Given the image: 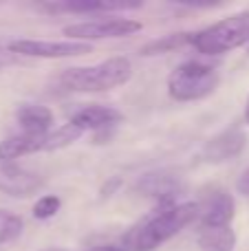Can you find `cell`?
I'll list each match as a JSON object with an SVG mask.
<instances>
[{
    "mask_svg": "<svg viewBox=\"0 0 249 251\" xmlns=\"http://www.w3.org/2000/svg\"><path fill=\"white\" fill-rule=\"evenodd\" d=\"M249 42V11L234 13L216 25L194 33V47L205 55H221Z\"/></svg>",
    "mask_w": 249,
    "mask_h": 251,
    "instance_id": "obj_3",
    "label": "cell"
},
{
    "mask_svg": "<svg viewBox=\"0 0 249 251\" xmlns=\"http://www.w3.org/2000/svg\"><path fill=\"white\" fill-rule=\"evenodd\" d=\"M192 42H194V33H170V35H163V38L144 44V47H141V55H146V57L161 55V53L174 51V49H181Z\"/></svg>",
    "mask_w": 249,
    "mask_h": 251,
    "instance_id": "obj_16",
    "label": "cell"
},
{
    "mask_svg": "<svg viewBox=\"0 0 249 251\" xmlns=\"http://www.w3.org/2000/svg\"><path fill=\"white\" fill-rule=\"evenodd\" d=\"M18 122L25 132H49L53 124V113L47 106L26 104L18 110Z\"/></svg>",
    "mask_w": 249,
    "mask_h": 251,
    "instance_id": "obj_15",
    "label": "cell"
},
{
    "mask_svg": "<svg viewBox=\"0 0 249 251\" xmlns=\"http://www.w3.org/2000/svg\"><path fill=\"white\" fill-rule=\"evenodd\" d=\"M247 53H249V49H247Z\"/></svg>",
    "mask_w": 249,
    "mask_h": 251,
    "instance_id": "obj_24",
    "label": "cell"
},
{
    "mask_svg": "<svg viewBox=\"0 0 249 251\" xmlns=\"http://www.w3.org/2000/svg\"><path fill=\"white\" fill-rule=\"evenodd\" d=\"M42 187V178L29 170L16 165L13 161L0 159V192L16 199H26Z\"/></svg>",
    "mask_w": 249,
    "mask_h": 251,
    "instance_id": "obj_7",
    "label": "cell"
},
{
    "mask_svg": "<svg viewBox=\"0 0 249 251\" xmlns=\"http://www.w3.org/2000/svg\"><path fill=\"white\" fill-rule=\"evenodd\" d=\"M9 51L18 55L29 57H49V60H62V57H75L91 53L88 42H51V40H13L9 42Z\"/></svg>",
    "mask_w": 249,
    "mask_h": 251,
    "instance_id": "obj_6",
    "label": "cell"
},
{
    "mask_svg": "<svg viewBox=\"0 0 249 251\" xmlns=\"http://www.w3.org/2000/svg\"><path fill=\"white\" fill-rule=\"evenodd\" d=\"M47 134L49 132H25V130H22L20 134H13V137L4 139V141L0 143V159L13 161L25 154H31V152L44 150Z\"/></svg>",
    "mask_w": 249,
    "mask_h": 251,
    "instance_id": "obj_11",
    "label": "cell"
},
{
    "mask_svg": "<svg viewBox=\"0 0 249 251\" xmlns=\"http://www.w3.org/2000/svg\"><path fill=\"white\" fill-rule=\"evenodd\" d=\"M119 185H122V181H119V178H113L108 185H104V190H101V192H104V196H110V194H113V190H117Z\"/></svg>",
    "mask_w": 249,
    "mask_h": 251,
    "instance_id": "obj_21",
    "label": "cell"
},
{
    "mask_svg": "<svg viewBox=\"0 0 249 251\" xmlns=\"http://www.w3.org/2000/svg\"><path fill=\"white\" fill-rule=\"evenodd\" d=\"M139 192H144L146 196L152 199H161V201H172L174 194L181 190V183L174 176H166V174H148L139 181Z\"/></svg>",
    "mask_w": 249,
    "mask_h": 251,
    "instance_id": "obj_13",
    "label": "cell"
},
{
    "mask_svg": "<svg viewBox=\"0 0 249 251\" xmlns=\"http://www.w3.org/2000/svg\"><path fill=\"white\" fill-rule=\"evenodd\" d=\"M199 209L203 227H225L234 218V199L225 192H214Z\"/></svg>",
    "mask_w": 249,
    "mask_h": 251,
    "instance_id": "obj_10",
    "label": "cell"
},
{
    "mask_svg": "<svg viewBox=\"0 0 249 251\" xmlns=\"http://www.w3.org/2000/svg\"><path fill=\"white\" fill-rule=\"evenodd\" d=\"M199 205L197 203H181L166 207L161 212H154L152 216H148L141 225H137L135 229L128 234V249L132 251H152L159 245H163L166 240H170L172 236H176L185 225L194 221L199 216Z\"/></svg>",
    "mask_w": 249,
    "mask_h": 251,
    "instance_id": "obj_1",
    "label": "cell"
},
{
    "mask_svg": "<svg viewBox=\"0 0 249 251\" xmlns=\"http://www.w3.org/2000/svg\"><path fill=\"white\" fill-rule=\"evenodd\" d=\"M60 199L57 196H42L38 203L33 205V216L40 218V221H47V218H53L57 212H60Z\"/></svg>",
    "mask_w": 249,
    "mask_h": 251,
    "instance_id": "obj_19",
    "label": "cell"
},
{
    "mask_svg": "<svg viewBox=\"0 0 249 251\" xmlns=\"http://www.w3.org/2000/svg\"><path fill=\"white\" fill-rule=\"evenodd\" d=\"M199 247H201V251H234L236 234L229 225L203 227L201 234H199Z\"/></svg>",
    "mask_w": 249,
    "mask_h": 251,
    "instance_id": "obj_14",
    "label": "cell"
},
{
    "mask_svg": "<svg viewBox=\"0 0 249 251\" xmlns=\"http://www.w3.org/2000/svg\"><path fill=\"white\" fill-rule=\"evenodd\" d=\"M219 86V75L212 66L201 62H183L168 77V93L176 101L203 100Z\"/></svg>",
    "mask_w": 249,
    "mask_h": 251,
    "instance_id": "obj_4",
    "label": "cell"
},
{
    "mask_svg": "<svg viewBox=\"0 0 249 251\" xmlns=\"http://www.w3.org/2000/svg\"><path fill=\"white\" fill-rule=\"evenodd\" d=\"M141 0H60L44 4L47 11H73V13H95V11H126L139 9Z\"/></svg>",
    "mask_w": 249,
    "mask_h": 251,
    "instance_id": "obj_8",
    "label": "cell"
},
{
    "mask_svg": "<svg viewBox=\"0 0 249 251\" xmlns=\"http://www.w3.org/2000/svg\"><path fill=\"white\" fill-rule=\"evenodd\" d=\"M86 251H126L124 247H117V245H100V247H91Z\"/></svg>",
    "mask_w": 249,
    "mask_h": 251,
    "instance_id": "obj_22",
    "label": "cell"
},
{
    "mask_svg": "<svg viewBox=\"0 0 249 251\" xmlns=\"http://www.w3.org/2000/svg\"><path fill=\"white\" fill-rule=\"evenodd\" d=\"M141 31V22L130 18H97L64 26V35L77 40H104V38H126Z\"/></svg>",
    "mask_w": 249,
    "mask_h": 251,
    "instance_id": "obj_5",
    "label": "cell"
},
{
    "mask_svg": "<svg viewBox=\"0 0 249 251\" xmlns=\"http://www.w3.org/2000/svg\"><path fill=\"white\" fill-rule=\"evenodd\" d=\"M245 119H247V124H249V100H247V106H245Z\"/></svg>",
    "mask_w": 249,
    "mask_h": 251,
    "instance_id": "obj_23",
    "label": "cell"
},
{
    "mask_svg": "<svg viewBox=\"0 0 249 251\" xmlns=\"http://www.w3.org/2000/svg\"><path fill=\"white\" fill-rule=\"evenodd\" d=\"M79 130H104L110 128L117 122H122V113L110 106H100V104H93L86 106V108L77 110L71 119Z\"/></svg>",
    "mask_w": 249,
    "mask_h": 251,
    "instance_id": "obj_12",
    "label": "cell"
},
{
    "mask_svg": "<svg viewBox=\"0 0 249 251\" xmlns=\"http://www.w3.org/2000/svg\"><path fill=\"white\" fill-rule=\"evenodd\" d=\"M243 146H245V134L241 130L232 128V130H225V132L212 137L205 143V148H203V156L210 163H223V161H229L241 154Z\"/></svg>",
    "mask_w": 249,
    "mask_h": 251,
    "instance_id": "obj_9",
    "label": "cell"
},
{
    "mask_svg": "<svg viewBox=\"0 0 249 251\" xmlns=\"http://www.w3.org/2000/svg\"><path fill=\"white\" fill-rule=\"evenodd\" d=\"M22 231V218L13 212L0 209V245L11 243Z\"/></svg>",
    "mask_w": 249,
    "mask_h": 251,
    "instance_id": "obj_18",
    "label": "cell"
},
{
    "mask_svg": "<svg viewBox=\"0 0 249 251\" xmlns=\"http://www.w3.org/2000/svg\"><path fill=\"white\" fill-rule=\"evenodd\" d=\"M84 130H79L77 126L73 122L60 126V128H55L53 132L47 134V141H44V150L51 152V150H62V148L71 146V143H75L79 137H82Z\"/></svg>",
    "mask_w": 249,
    "mask_h": 251,
    "instance_id": "obj_17",
    "label": "cell"
},
{
    "mask_svg": "<svg viewBox=\"0 0 249 251\" xmlns=\"http://www.w3.org/2000/svg\"><path fill=\"white\" fill-rule=\"evenodd\" d=\"M236 190H238V194L249 196V168H247V170H243V174L238 176V181H236Z\"/></svg>",
    "mask_w": 249,
    "mask_h": 251,
    "instance_id": "obj_20",
    "label": "cell"
},
{
    "mask_svg": "<svg viewBox=\"0 0 249 251\" xmlns=\"http://www.w3.org/2000/svg\"><path fill=\"white\" fill-rule=\"evenodd\" d=\"M132 75L128 57H108L95 66H75L60 75V84L75 93H100L126 84Z\"/></svg>",
    "mask_w": 249,
    "mask_h": 251,
    "instance_id": "obj_2",
    "label": "cell"
}]
</instances>
